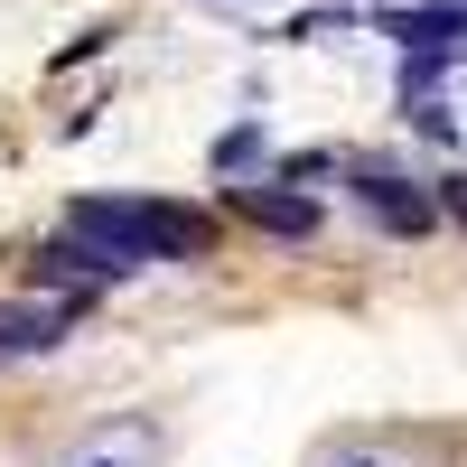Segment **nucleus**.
Returning <instances> with one entry per match:
<instances>
[{"label": "nucleus", "instance_id": "obj_1", "mask_svg": "<svg viewBox=\"0 0 467 467\" xmlns=\"http://www.w3.org/2000/svg\"><path fill=\"white\" fill-rule=\"evenodd\" d=\"M66 224L85 234V244H103L112 262H206L215 253V215L206 206H178V197H75Z\"/></svg>", "mask_w": 467, "mask_h": 467}, {"label": "nucleus", "instance_id": "obj_2", "mask_svg": "<svg viewBox=\"0 0 467 467\" xmlns=\"http://www.w3.org/2000/svg\"><path fill=\"white\" fill-rule=\"evenodd\" d=\"M346 187H356V206L393 234V244H431L440 234V187H420V178L383 169V160H346Z\"/></svg>", "mask_w": 467, "mask_h": 467}, {"label": "nucleus", "instance_id": "obj_3", "mask_svg": "<svg viewBox=\"0 0 467 467\" xmlns=\"http://www.w3.org/2000/svg\"><path fill=\"white\" fill-rule=\"evenodd\" d=\"M66 337H75V299H66V290L0 299V365H19V356H57Z\"/></svg>", "mask_w": 467, "mask_h": 467}, {"label": "nucleus", "instance_id": "obj_4", "mask_svg": "<svg viewBox=\"0 0 467 467\" xmlns=\"http://www.w3.org/2000/svg\"><path fill=\"white\" fill-rule=\"evenodd\" d=\"M224 206L244 215V224H262V234H290V244H308L327 215H318V197H299V187H281V178H253V187H224Z\"/></svg>", "mask_w": 467, "mask_h": 467}, {"label": "nucleus", "instance_id": "obj_5", "mask_svg": "<svg viewBox=\"0 0 467 467\" xmlns=\"http://www.w3.org/2000/svg\"><path fill=\"white\" fill-rule=\"evenodd\" d=\"M281 187H308V178H346V150H290L281 169H271Z\"/></svg>", "mask_w": 467, "mask_h": 467}, {"label": "nucleus", "instance_id": "obj_6", "mask_svg": "<svg viewBox=\"0 0 467 467\" xmlns=\"http://www.w3.org/2000/svg\"><path fill=\"white\" fill-rule=\"evenodd\" d=\"M253 160H262V122H234V131L215 140V169H224V178H244Z\"/></svg>", "mask_w": 467, "mask_h": 467}, {"label": "nucleus", "instance_id": "obj_7", "mask_svg": "<svg viewBox=\"0 0 467 467\" xmlns=\"http://www.w3.org/2000/svg\"><path fill=\"white\" fill-rule=\"evenodd\" d=\"M402 122H411L420 140H440V150L458 140V112H449V103H431V94H420V103H402Z\"/></svg>", "mask_w": 467, "mask_h": 467}, {"label": "nucleus", "instance_id": "obj_8", "mask_svg": "<svg viewBox=\"0 0 467 467\" xmlns=\"http://www.w3.org/2000/svg\"><path fill=\"white\" fill-rule=\"evenodd\" d=\"M440 215H449V224H467V169H449V178H440Z\"/></svg>", "mask_w": 467, "mask_h": 467}, {"label": "nucleus", "instance_id": "obj_9", "mask_svg": "<svg viewBox=\"0 0 467 467\" xmlns=\"http://www.w3.org/2000/svg\"><path fill=\"white\" fill-rule=\"evenodd\" d=\"M458 47H467V37H458Z\"/></svg>", "mask_w": 467, "mask_h": 467}, {"label": "nucleus", "instance_id": "obj_10", "mask_svg": "<svg viewBox=\"0 0 467 467\" xmlns=\"http://www.w3.org/2000/svg\"><path fill=\"white\" fill-rule=\"evenodd\" d=\"M374 10H383V0H374Z\"/></svg>", "mask_w": 467, "mask_h": 467}]
</instances>
